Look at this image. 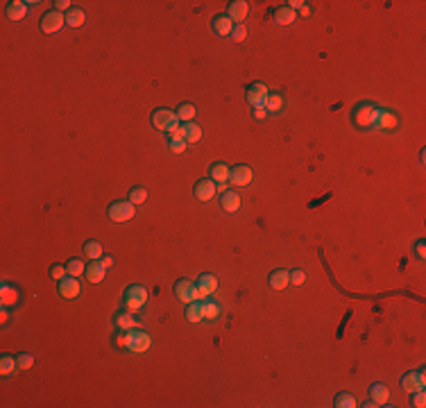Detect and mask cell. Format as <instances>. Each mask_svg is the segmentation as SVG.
Wrapping results in <instances>:
<instances>
[{"label": "cell", "instance_id": "obj_1", "mask_svg": "<svg viewBox=\"0 0 426 408\" xmlns=\"http://www.w3.org/2000/svg\"><path fill=\"white\" fill-rule=\"evenodd\" d=\"M116 345L118 347H127L129 352H136V354H141V352H148L150 349V345H152V340L150 336L145 331H123L118 338H116Z\"/></svg>", "mask_w": 426, "mask_h": 408}, {"label": "cell", "instance_id": "obj_2", "mask_svg": "<svg viewBox=\"0 0 426 408\" xmlns=\"http://www.w3.org/2000/svg\"><path fill=\"white\" fill-rule=\"evenodd\" d=\"M376 111H378V107L374 102L356 104L354 111H351V123L361 129H372L374 127V120H376Z\"/></svg>", "mask_w": 426, "mask_h": 408}, {"label": "cell", "instance_id": "obj_3", "mask_svg": "<svg viewBox=\"0 0 426 408\" xmlns=\"http://www.w3.org/2000/svg\"><path fill=\"white\" fill-rule=\"evenodd\" d=\"M145 302H148V288L141 284L129 286V288L123 292V304L127 311H139V308L145 306Z\"/></svg>", "mask_w": 426, "mask_h": 408}, {"label": "cell", "instance_id": "obj_4", "mask_svg": "<svg viewBox=\"0 0 426 408\" xmlns=\"http://www.w3.org/2000/svg\"><path fill=\"white\" fill-rule=\"evenodd\" d=\"M134 211H136V207L131 204L129 200H118V202H111L109 204V218H111V222H118V224H123V222H127L134 218Z\"/></svg>", "mask_w": 426, "mask_h": 408}, {"label": "cell", "instance_id": "obj_5", "mask_svg": "<svg viewBox=\"0 0 426 408\" xmlns=\"http://www.w3.org/2000/svg\"><path fill=\"white\" fill-rule=\"evenodd\" d=\"M152 125L159 132H170L172 127L180 125V120H177V114L170 111V109H154L152 111Z\"/></svg>", "mask_w": 426, "mask_h": 408}, {"label": "cell", "instance_id": "obj_6", "mask_svg": "<svg viewBox=\"0 0 426 408\" xmlns=\"http://www.w3.org/2000/svg\"><path fill=\"white\" fill-rule=\"evenodd\" d=\"M175 295L177 300L184 302V304H191V302H197V300H204L202 292L197 290V284H193V281L188 279H180L175 284Z\"/></svg>", "mask_w": 426, "mask_h": 408}, {"label": "cell", "instance_id": "obj_7", "mask_svg": "<svg viewBox=\"0 0 426 408\" xmlns=\"http://www.w3.org/2000/svg\"><path fill=\"white\" fill-rule=\"evenodd\" d=\"M64 25H66V16L61 12H57V9H52V12H48L43 18H41V30H43L46 34L59 32Z\"/></svg>", "mask_w": 426, "mask_h": 408}, {"label": "cell", "instance_id": "obj_8", "mask_svg": "<svg viewBox=\"0 0 426 408\" xmlns=\"http://www.w3.org/2000/svg\"><path fill=\"white\" fill-rule=\"evenodd\" d=\"M397 127H399V118L394 116L392 111H388V109L378 107L374 127H372V129H378V132H392V129H397Z\"/></svg>", "mask_w": 426, "mask_h": 408}, {"label": "cell", "instance_id": "obj_9", "mask_svg": "<svg viewBox=\"0 0 426 408\" xmlns=\"http://www.w3.org/2000/svg\"><path fill=\"white\" fill-rule=\"evenodd\" d=\"M424 386H426V374H424V370H417V372H406L403 374V379H401V388L403 392H415V390H424Z\"/></svg>", "mask_w": 426, "mask_h": 408}, {"label": "cell", "instance_id": "obj_10", "mask_svg": "<svg viewBox=\"0 0 426 408\" xmlns=\"http://www.w3.org/2000/svg\"><path fill=\"white\" fill-rule=\"evenodd\" d=\"M267 86L265 84H261V82H256V84H252V86H247V102H250V107H254V109H259L265 104V98H267Z\"/></svg>", "mask_w": 426, "mask_h": 408}, {"label": "cell", "instance_id": "obj_11", "mask_svg": "<svg viewBox=\"0 0 426 408\" xmlns=\"http://www.w3.org/2000/svg\"><path fill=\"white\" fill-rule=\"evenodd\" d=\"M229 179L234 186H250V182L254 179V172H252L250 166L240 164V166H234V168H231Z\"/></svg>", "mask_w": 426, "mask_h": 408}, {"label": "cell", "instance_id": "obj_12", "mask_svg": "<svg viewBox=\"0 0 426 408\" xmlns=\"http://www.w3.org/2000/svg\"><path fill=\"white\" fill-rule=\"evenodd\" d=\"M193 195H195L199 202L213 200V195H215V182L213 179H199L197 184L193 186Z\"/></svg>", "mask_w": 426, "mask_h": 408}, {"label": "cell", "instance_id": "obj_13", "mask_svg": "<svg viewBox=\"0 0 426 408\" xmlns=\"http://www.w3.org/2000/svg\"><path fill=\"white\" fill-rule=\"evenodd\" d=\"M59 295L66 297V300H75V297L80 295V281H77V277L66 275L64 279L59 281Z\"/></svg>", "mask_w": 426, "mask_h": 408}, {"label": "cell", "instance_id": "obj_14", "mask_svg": "<svg viewBox=\"0 0 426 408\" xmlns=\"http://www.w3.org/2000/svg\"><path fill=\"white\" fill-rule=\"evenodd\" d=\"M197 290L202 292V297L207 300V297H211L215 290H218V277L215 275H199V279H197Z\"/></svg>", "mask_w": 426, "mask_h": 408}, {"label": "cell", "instance_id": "obj_15", "mask_svg": "<svg viewBox=\"0 0 426 408\" xmlns=\"http://www.w3.org/2000/svg\"><path fill=\"white\" fill-rule=\"evenodd\" d=\"M234 20H231L227 14H222V16H215L211 20V30L218 36H231V30H234Z\"/></svg>", "mask_w": 426, "mask_h": 408}, {"label": "cell", "instance_id": "obj_16", "mask_svg": "<svg viewBox=\"0 0 426 408\" xmlns=\"http://www.w3.org/2000/svg\"><path fill=\"white\" fill-rule=\"evenodd\" d=\"M247 14H250V5L245 3V0H236V3H231L229 5V12H227V16L234 20L236 25L238 23H243V20L247 18Z\"/></svg>", "mask_w": 426, "mask_h": 408}, {"label": "cell", "instance_id": "obj_17", "mask_svg": "<svg viewBox=\"0 0 426 408\" xmlns=\"http://www.w3.org/2000/svg\"><path fill=\"white\" fill-rule=\"evenodd\" d=\"M86 279L91 281V284H100V281L104 279V275H107V268L102 265V261H88V265H86Z\"/></svg>", "mask_w": 426, "mask_h": 408}, {"label": "cell", "instance_id": "obj_18", "mask_svg": "<svg viewBox=\"0 0 426 408\" xmlns=\"http://www.w3.org/2000/svg\"><path fill=\"white\" fill-rule=\"evenodd\" d=\"M209 172H211L209 179H213L215 184H225V182L229 179V175H231V168L227 164H222V161H215L211 168H209Z\"/></svg>", "mask_w": 426, "mask_h": 408}, {"label": "cell", "instance_id": "obj_19", "mask_svg": "<svg viewBox=\"0 0 426 408\" xmlns=\"http://www.w3.org/2000/svg\"><path fill=\"white\" fill-rule=\"evenodd\" d=\"M220 207H222L225 211H229V213H236L240 209V195H238V193H234V191L222 193V195H220Z\"/></svg>", "mask_w": 426, "mask_h": 408}, {"label": "cell", "instance_id": "obj_20", "mask_svg": "<svg viewBox=\"0 0 426 408\" xmlns=\"http://www.w3.org/2000/svg\"><path fill=\"white\" fill-rule=\"evenodd\" d=\"M370 399L374 401L376 406H386L388 399H390V392L383 383H372L370 386Z\"/></svg>", "mask_w": 426, "mask_h": 408}, {"label": "cell", "instance_id": "obj_21", "mask_svg": "<svg viewBox=\"0 0 426 408\" xmlns=\"http://www.w3.org/2000/svg\"><path fill=\"white\" fill-rule=\"evenodd\" d=\"M267 284H270V288H275V290H283L288 284H290V275H288L286 270H275L270 277H267Z\"/></svg>", "mask_w": 426, "mask_h": 408}, {"label": "cell", "instance_id": "obj_22", "mask_svg": "<svg viewBox=\"0 0 426 408\" xmlns=\"http://www.w3.org/2000/svg\"><path fill=\"white\" fill-rule=\"evenodd\" d=\"M18 290L14 288V286H9V284H3L0 286V302H3V306H14V304H18Z\"/></svg>", "mask_w": 426, "mask_h": 408}, {"label": "cell", "instance_id": "obj_23", "mask_svg": "<svg viewBox=\"0 0 426 408\" xmlns=\"http://www.w3.org/2000/svg\"><path fill=\"white\" fill-rule=\"evenodd\" d=\"M295 16H297V12H293L288 5H281V7L275 9V23H279V25H290V23H295Z\"/></svg>", "mask_w": 426, "mask_h": 408}, {"label": "cell", "instance_id": "obj_24", "mask_svg": "<svg viewBox=\"0 0 426 408\" xmlns=\"http://www.w3.org/2000/svg\"><path fill=\"white\" fill-rule=\"evenodd\" d=\"M25 14H28V3L12 0V3L7 5V18L9 20H20V18H25Z\"/></svg>", "mask_w": 426, "mask_h": 408}, {"label": "cell", "instance_id": "obj_25", "mask_svg": "<svg viewBox=\"0 0 426 408\" xmlns=\"http://www.w3.org/2000/svg\"><path fill=\"white\" fill-rule=\"evenodd\" d=\"M177 120H182V123H193V118H195V114H197V109H195V104H191V102H184L177 107Z\"/></svg>", "mask_w": 426, "mask_h": 408}, {"label": "cell", "instance_id": "obj_26", "mask_svg": "<svg viewBox=\"0 0 426 408\" xmlns=\"http://www.w3.org/2000/svg\"><path fill=\"white\" fill-rule=\"evenodd\" d=\"M186 320L188 322H202L204 320V311H202V300L191 302L186 308Z\"/></svg>", "mask_w": 426, "mask_h": 408}, {"label": "cell", "instance_id": "obj_27", "mask_svg": "<svg viewBox=\"0 0 426 408\" xmlns=\"http://www.w3.org/2000/svg\"><path fill=\"white\" fill-rule=\"evenodd\" d=\"M84 256L91 261L102 259V245H100L98 240H86V243H84Z\"/></svg>", "mask_w": 426, "mask_h": 408}, {"label": "cell", "instance_id": "obj_28", "mask_svg": "<svg viewBox=\"0 0 426 408\" xmlns=\"http://www.w3.org/2000/svg\"><path fill=\"white\" fill-rule=\"evenodd\" d=\"M333 406L335 408H356L358 406V401L354 399V395H349V392H338L333 399Z\"/></svg>", "mask_w": 426, "mask_h": 408}, {"label": "cell", "instance_id": "obj_29", "mask_svg": "<svg viewBox=\"0 0 426 408\" xmlns=\"http://www.w3.org/2000/svg\"><path fill=\"white\" fill-rule=\"evenodd\" d=\"M202 311H204V320H215L220 315V304L213 300H202Z\"/></svg>", "mask_w": 426, "mask_h": 408}, {"label": "cell", "instance_id": "obj_30", "mask_svg": "<svg viewBox=\"0 0 426 408\" xmlns=\"http://www.w3.org/2000/svg\"><path fill=\"white\" fill-rule=\"evenodd\" d=\"M281 107H283V98L279 96V93H267L263 109H265V111H270V114H275V111H279Z\"/></svg>", "mask_w": 426, "mask_h": 408}, {"label": "cell", "instance_id": "obj_31", "mask_svg": "<svg viewBox=\"0 0 426 408\" xmlns=\"http://www.w3.org/2000/svg\"><path fill=\"white\" fill-rule=\"evenodd\" d=\"M14 370H20L16 358H14V356H3V358H0V374L9 376V374H14Z\"/></svg>", "mask_w": 426, "mask_h": 408}, {"label": "cell", "instance_id": "obj_32", "mask_svg": "<svg viewBox=\"0 0 426 408\" xmlns=\"http://www.w3.org/2000/svg\"><path fill=\"white\" fill-rule=\"evenodd\" d=\"M84 18H86L84 12L77 7H71V12H66V25H71V28H80L84 23Z\"/></svg>", "mask_w": 426, "mask_h": 408}, {"label": "cell", "instance_id": "obj_33", "mask_svg": "<svg viewBox=\"0 0 426 408\" xmlns=\"http://www.w3.org/2000/svg\"><path fill=\"white\" fill-rule=\"evenodd\" d=\"M116 327L120 329V331H127V329H134L139 327V322L131 318V313H120L118 318H116Z\"/></svg>", "mask_w": 426, "mask_h": 408}, {"label": "cell", "instance_id": "obj_34", "mask_svg": "<svg viewBox=\"0 0 426 408\" xmlns=\"http://www.w3.org/2000/svg\"><path fill=\"white\" fill-rule=\"evenodd\" d=\"M184 129H186V143H197L199 139H202V127L195 123H186L184 125Z\"/></svg>", "mask_w": 426, "mask_h": 408}, {"label": "cell", "instance_id": "obj_35", "mask_svg": "<svg viewBox=\"0 0 426 408\" xmlns=\"http://www.w3.org/2000/svg\"><path fill=\"white\" fill-rule=\"evenodd\" d=\"M145 200H148V191H145L143 186H134L129 191V202L134 204V207H136V204H143Z\"/></svg>", "mask_w": 426, "mask_h": 408}, {"label": "cell", "instance_id": "obj_36", "mask_svg": "<svg viewBox=\"0 0 426 408\" xmlns=\"http://www.w3.org/2000/svg\"><path fill=\"white\" fill-rule=\"evenodd\" d=\"M66 270H68V275H71V277H80V275H84L86 265H84V261H80V259H71L66 263Z\"/></svg>", "mask_w": 426, "mask_h": 408}, {"label": "cell", "instance_id": "obj_37", "mask_svg": "<svg viewBox=\"0 0 426 408\" xmlns=\"http://www.w3.org/2000/svg\"><path fill=\"white\" fill-rule=\"evenodd\" d=\"M410 406H415V408H424V406H426V395H424V390L410 392Z\"/></svg>", "mask_w": 426, "mask_h": 408}, {"label": "cell", "instance_id": "obj_38", "mask_svg": "<svg viewBox=\"0 0 426 408\" xmlns=\"http://www.w3.org/2000/svg\"><path fill=\"white\" fill-rule=\"evenodd\" d=\"M16 360H18V368L20 370H30L34 365V356H32V354H18Z\"/></svg>", "mask_w": 426, "mask_h": 408}, {"label": "cell", "instance_id": "obj_39", "mask_svg": "<svg viewBox=\"0 0 426 408\" xmlns=\"http://www.w3.org/2000/svg\"><path fill=\"white\" fill-rule=\"evenodd\" d=\"M247 36V28L243 23H238V25H234V30H231V41H243Z\"/></svg>", "mask_w": 426, "mask_h": 408}, {"label": "cell", "instance_id": "obj_40", "mask_svg": "<svg viewBox=\"0 0 426 408\" xmlns=\"http://www.w3.org/2000/svg\"><path fill=\"white\" fill-rule=\"evenodd\" d=\"M168 141H186V129L180 127V125L172 127L170 132H168Z\"/></svg>", "mask_w": 426, "mask_h": 408}, {"label": "cell", "instance_id": "obj_41", "mask_svg": "<svg viewBox=\"0 0 426 408\" xmlns=\"http://www.w3.org/2000/svg\"><path fill=\"white\" fill-rule=\"evenodd\" d=\"M66 275H68L66 265H52V268H50V277H52V279H59L61 281Z\"/></svg>", "mask_w": 426, "mask_h": 408}, {"label": "cell", "instance_id": "obj_42", "mask_svg": "<svg viewBox=\"0 0 426 408\" xmlns=\"http://www.w3.org/2000/svg\"><path fill=\"white\" fill-rule=\"evenodd\" d=\"M288 275H290V284H295V286H302L304 281H306L304 270H293V272H288Z\"/></svg>", "mask_w": 426, "mask_h": 408}, {"label": "cell", "instance_id": "obj_43", "mask_svg": "<svg viewBox=\"0 0 426 408\" xmlns=\"http://www.w3.org/2000/svg\"><path fill=\"white\" fill-rule=\"evenodd\" d=\"M170 150H172L175 154L186 152V141H170Z\"/></svg>", "mask_w": 426, "mask_h": 408}, {"label": "cell", "instance_id": "obj_44", "mask_svg": "<svg viewBox=\"0 0 426 408\" xmlns=\"http://www.w3.org/2000/svg\"><path fill=\"white\" fill-rule=\"evenodd\" d=\"M68 5H71L68 0H57V3H55V9H57V12H61V14H64V12H71V7H68Z\"/></svg>", "mask_w": 426, "mask_h": 408}, {"label": "cell", "instance_id": "obj_45", "mask_svg": "<svg viewBox=\"0 0 426 408\" xmlns=\"http://www.w3.org/2000/svg\"><path fill=\"white\" fill-rule=\"evenodd\" d=\"M415 254H417V259H424V256H426V245H424V240H419V243L415 245Z\"/></svg>", "mask_w": 426, "mask_h": 408}, {"label": "cell", "instance_id": "obj_46", "mask_svg": "<svg viewBox=\"0 0 426 408\" xmlns=\"http://www.w3.org/2000/svg\"><path fill=\"white\" fill-rule=\"evenodd\" d=\"M286 5H288V7H290V9H293V12H297V9H302V7H304V5H306V3H302V0H288V3H286Z\"/></svg>", "mask_w": 426, "mask_h": 408}, {"label": "cell", "instance_id": "obj_47", "mask_svg": "<svg viewBox=\"0 0 426 408\" xmlns=\"http://www.w3.org/2000/svg\"><path fill=\"white\" fill-rule=\"evenodd\" d=\"M100 261H102L104 268H111V265H114V256L111 254H104V259H100Z\"/></svg>", "mask_w": 426, "mask_h": 408}, {"label": "cell", "instance_id": "obj_48", "mask_svg": "<svg viewBox=\"0 0 426 408\" xmlns=\"http://www.w3.org/2000/svg\"><path fill=\"white\" fill-rule=\"evenodd\" d=\"M265 114H267V111H265V109H263V107H259V109H254V116L259 118V120H263V118H265Z\"/></svg>", "mask_w": 426, "mask_h": 408}, {"label": "cell", "instance_id": "obj_49", "mask_svg": "<svg viewBox=\"0 0 426 408\" xmlns=\"http://www.w3.org/2000/svg\"><path fill=\"white\" fill-rule=\"evenodd\" d=\"M9 320V313L7 311H0V322H7Z\"/></svg>", "mask_w": 426, "mask_h": 408}, {"label": "cell", "instance_id": "obj_50", "mask_svg": "<svg viewBox=\"0 0 426 408\" xmlns=\"http://www.w3.org/2000/svg\"><path fill=\"white\" fill-rule=\"evenodd\" d=\"M299 12H302V16H311V9H308V7H306V5H304V7H302V9H299Z\"/></svg>", "mask_w": 426, "mask_h": 408}, {"label": "cell", "instance_id": "obj_51", "mask_svg": "<svg viewBox=\"0 0 426 408\" xmlns=\"http://www.w3.org/2000/svg\"><path fill=\"white\" fill-rule=\"evenodd\" d=\"M363 406H365V408H372V406H376V404H374V401H372V399H367V401H365V404H363Z\"/></svg>", "mask_w": 426, "mask_h": 408}]
</instances>
